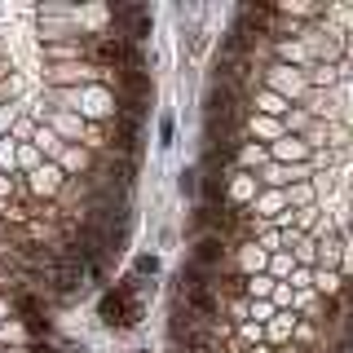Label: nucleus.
I'll return each mask as SVG.
<instances>
[{
  "mask_svg": "<svg viewBox=\"0 0 353 353\" xmlns=\"http://www.w3.org/2000/svg\"><path fill=\"white\" fill-rule=\"evenodd\" d=\"M49 283H53V292H62V296H71V292H80L84 287V256L80 252H66V256L53 261V274H49Z\"/></svg>",
  "mask_w": 353,
  "mask_h": 353,
  "instance_id": "nucleus-1",
  "label": "nucleus"
},
{
  "mask_svg": "<svg viewBox=\"0 0 353 353\" xmlns=\"http://www.w3.org/2000/svg\"><path fill=\"white\" fill-rule=\"evenodd\" d=\"M203 106H208V119H243V97H239V88L234 84H216V88H208V97H203Z\"/></svg>",
  "mask_w": 353,
  "mask_h": 353,
  "instance_id": "nucleus-2",
  "label": "nucleus"
},
{
  "mask_svg": "<svg viewBox=\"0 0 353 353\" xmlns=\"http://www.w3.org/2000/svg\"><path fill=\"white\" fill-rule=\"evenodd\" d=\"M97 314H102V323H110V327H128L132 318H137L132 292H128V287H119V292H106L102 305H97Z\"/></svg>",
  "mask_w": 353,
  "mask_h": 353,
  "instance_id": "nucleus-3",
  "label": "nucleus"
},
{
  "mask_svg": "<svg viewBox=\"0 0 353 353\" xmlns=\"http://www.w3.org/2000/svg\"><path fill=\"white\" fill-rule=\"evenodd\" d=\"M185 309L194 318H216V292L212 287H185Z\"/></svg>",
  "mask_w": 353,
  "mask_h": 353,
  "instance_id": "nucleus-4",
  "label": "nucleus"
},
{
  "mask_svg": "<svg viewBox=\"0 0 353 353\" xmlns=\"http://www.w3.org/2000/svg\"><path fill=\"white\" fill-rule=\"evenodd\" d=\"M194 265H225V243H221V234H203L194 243Z\"/></svg>",
  "mask_w": 353,
  "mask_h": 353,
  "instance_id": "nucleus-5",
  "label": "nucleus"
},
{
  "mask_svg": "<svg viewBox=\"0 0 353 353\" xmlns=\"http://www.w3.org/2000/svg\"><path fill=\"white\" fill-rule=\"evenodd\" d=\"M93 58H97V62H106V66H119V62L128 58V44H124V40H115V36H102V40L93 44Z\"/></svg>",
  "mask_w": 353,
  "mask_h": 353,
  "instance_id": "nucleus-6",
  "label": "nucleus"
},
{
  "mask_svg": "<svg viewBox=\"0 0 353 353\" xmlns=\"http://www.w3.org/2000/svg\"><path fill=\"white\" fill-rule=\"evenodd\" d=\"M115 18H119V27H124L132 40H137V36H146V31H150V14H146V9H119Z\"/></svg>",
  "mask_w": 353,
  "mask_h": 353,
  "instance_id": "nucleus-7",
  "label": "nucleus"
},
{
  "mask_svg": "<svg viewBox=\"0 0 353 353\" xmlns=\"http://www.w3.org/2000/svg\"><path fill=\"white\" fill-rule=\"evenodd\" d=\"M18 314H22V323H27L31 331H44V327H49V318L40 314V305L31 301V296H18Z\"/></svg>",
  "mask_w": 353,
  "mask_h": 353,
  "instance_id": "nucleus-8",
  "label": "nucleus"
},
{
  "mask_svg": "<svg viewBox=\"0 0 353 353\" xmlns=\"http://www.w3.org/2000/svg\"><path fill=\"white\" fill-rule=\"evenodd\" d=\"M115 146L119 150H132V146H137V119H132V110L115 124Z\"/></svg>",
  "mask_w": 353,
  "mask_h": 353,
  "instance_id": "nucleus-9",
  "label": "nucleus"
},
{
  "mask_svg": "<svg viewBox=\"0 0 353 353\" xmlns=\"http://www.w3.org/2000/svg\"><path fill=\"white\" fill-rule=\"evenodd\" d=\"M124 88L132 93V102H128V110H132V106L141 102V97L150 93V80H146V75H141V71H124Z\"/></svg>",
  "mask_w": 353,
  "mask_h": 353,
  "instance_id": "nucleus-10",
  "label": "nucleus"
},
{
  "mask_svg": "<svg viewBox=\"0 0 353 353\" xmlns=\"http://www.w3.org/2000/svg\"><path fill=\"white\" fill-rule=\"evenodd\" d=\"M243 22H248V31H252V27H270V22H274V9H270V5L243 9Z\"/></svg>",
  "mask_w": 353,
  "mask_h": 353,
  "instance_id": "nucleus-11",
  "label": "nucleus"
},
{
  "mask_svg": "<svg viewBox=\"0 0 353 353\" xmlns=\"http://www.w3.org/2000/svg\"><path fill=\"white\" fill-rule=\"evenodd\" d=\"M181 279H185V287H212V279H208V270H203V265H185V270H181Z\"/></svg>",
  "mask_w": 353,
  "mask_h": 353,
  "instance_id": "nucleus-12",
  "label": "nucleus"
},
{
  "mask_svg": "<svg viewBox=\"0 0 353 353\" xmlns=\"http://www.w3.org/2000/svg\"><path fill=\"white\" fill-rule=\"evenodd\" d=\"M221 292H225V296H243V279H239V274H225V279H221Z\"/></svg>",
  "mask_w": 353,
  "mask_h": 353,
  "instance_id": "nucleus-13",
  "label": "nucleus"
},
{
  "mask_svg": "<svg viewBox=\"0 0 353 353\" xmlns=\"http://www.w3.org/2000/svg\"><path fill=\"white\" fill-rule=\"evenodd\" d=\"M115 181H119V185H128V181H132V163H128V159H119V163H115Z\"/></svg>",
  "mask_w": 353,
  "mask_h": 353,
  "instance_id": "nucleus-14",
  "label": "nucleus"
},
{
  "mask_svg": "<svg viewBox=\"0 0 353 353\" xmlns=\"http://www.w3.org/2000/svg\"><path fill=\"white\" fill-rule=\"evenodd\" d=\"M36 353H53V349H49V345H36Z\"/></svg>",
  "mask_w": 353,
  "mask_h": 353,
  "instance_id": "nucleus-15",
  "label": "nucleus"
}]
</instances>
